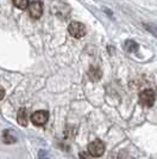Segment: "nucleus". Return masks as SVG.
I'll return each instance as SVG.
<instances>
[{"label": "nucleus", "instance_id": "obj_4", "mask_svg": "<svg viewBox=\"0 0 157 159\" xmlns=\"http://www.w3.org/2000/svg\"><path fill=\"white\" fill-rule=\"evenodd\" d=\"M155 102V93L152 90L146 89L139 93V103L144 107H151Z\"/></svg>", "mask_w": 157, "mask_h": 159}, {"label": "nucleus", "instance_id": "obj_5", "mask_svg": "<svg viewBox=\"0 0 157 159\" xmlns=\"http://www.w3.org/2000/svg\"><path fill=\"white\" fill-rule=\"evenodd\" d=\"M49 120V112L45 110H38L31 115V122L35 126H44Z\"/></svg>", "mask_w": 157, "mask_h": 159}, {"label": "nucleus", "instance_id": "obj_1", "mask_svg": "<svg viewBox=\"0 0 157 159\" xmlns=\"http://www.w3.org/2000/svg\"><path fill=\"white\" fill-rule=\"evenodd\" d=\"M51 10L54 12V15H56L60 18H67L70 13V8L67 4H64L62 1H54L53 2V6H51Z\"/></svg>", "mask_w": 157, "mask_h": 159}, {"label": "nucleus", "instance_id": "obj_11", "mask_svg": "<svg viewBox=\"0 0 157 159\" xmlns=\"http://www.w3.org/2000/svg\"><path fill=\"white\" fill-rule=\"evenodd\" d=\"M125 49L127 52H136L138 49V44L134 42V41H126L125 42Z\"/></svg>", "mask_w": 157, "mask_h": 159}, {"label": "nucleus", "instance_id": "obj_10", "mask_svg": "<svg viewBox=\"0 0 157 159\" xmlns=\"http://www.w3.org/2000/svg\"><path fill=\"white\" fill-rule=\"evenodd\" d=\"M12 2L16 7L20 8V10H26L30 5L29 0H12Z\"/></svg>", "mask_w": 157, "mask_h": 159}, {"label": "nucleus", "instance_id": "obj_2", "mask_svg": "<svg viewBox=\"0 0 157 159\" xmlns=\"http://www.w3.org/2000/svg\"><path fill=\"white\" fill-rule=\"evenodd\" d=\"M68 31L73 37L75 39H81L86 35V26L80 22H71L68 25Z\"/></svg>", "mask_w": 157, "mask_h": 159}, {"label": "nucleus", "instance_id": "obj_12", "mask_svg": "<svg viewBox=\"0 0 157 159\" xmlns=\"http://www.w3.org/2000/svg\"><path fill=\"white\" fill-rule=\"evenodd\" d=\"M145 28H146V30H149L150 32H152L155 36H157V28H155V26H151V25H145Z\"/></svg>", "mask_w": 157, "mask_h": 159}, {"label": "nucleus", "instance_id": "obj_3", "mask_svg": "<svg viewBox=\"0 0 157 159\" xmlns=\"http://www.w3.org/2000/svg\"><path fill=\"white\" fill-rule=\"evenodd\" d=\"M105 152V143L101 140H94L88 145V153L92 157H101Z\"/></svg>", "mask_w": 157, "mask_h": 159}, {"label": "nucleus", "instance_id": "obj_6", "mask_svg": "<svg viewBox=\"0 0 157 159\" xmlns=\"http://www.w3.org/2000/svg\"><path fill=\"white\" fill-rule=\"evenodd\" d=\"M28 8H29L30 16L35 19H38L43 15V6H42V2H39V1H32Z\"/></svg>", "mask_w": 157, "mask_h": 159}, {"label": "nucleus", "instance_id": "obj_8", "mask_svg": "<svg viewBox=\"0 0 157 159\" xmlns=\"http://www.w3.org/2000/svg\"><path fill=\"white\" fill-rule=\"evenodd\" d=\"M17 120H18V123H19L20 126H23V127H26V126H28V123H29V115H28V110H26L25 108L19 109Z\"/></svg>", "mask_w": 157, "mask_h": 159}, {"label": "nucleus", "instance_id": "obj_9", "mask_svg": "<svg viewBox=\"0 0 157 159\" xmlns=\"http://www.w3.org/2000/svg\"><path fill=\"white\" fill-rule=\"evenodd\" d=\"M2 140H4L5 143H15L17 141L16 136L13 135L11 132H8V130H5V132H4V134H2Z\"/></svg>", "mask_w": 157, "mask_h": 159}, {"label": "nucleus", "instance_id": "obj_13", "mask_svg": "<svg viewBox=\"0 0 157 159\" xmlns=\"http://www.w3.org/2000/svg\"><path fill=\"white\" fill-rule=\"evenodd\" d=\"M4 97H5V90L0 86V101H1Z\"/></svg>", "mask_w": 157, "mask_h": 159}, {"label": "nucleus", "instance_id": "obj_7", "mask_svg": "<svg viewBox=\"0 0 157 159\" xmlns=\"http://www.w3.org/2000/svg\"><path fill=\"white\" fill-rule=\"evenodd\" d=\"M101 75H102V72L99 67L96 66H92L88 71V78L91 81H98V80L101 79Z\"/></svg>", "mask_w": 157, "mask_h": 159}, {"label": "nucleus", "instance_id": "obj_14", "mask_svg": "<svg viewBox=\"0 0 157 159\" xmlns=\"http://www.w3.org/2000/svg\"><path fill=\"white\" fill-rule=\"evenodd\" d=\"M44 154H45V152H44V151L39 152V159H47L45 157H44Z\"/></svg>", "mask_w": 157, "mask_h": 159}]
</instances>
